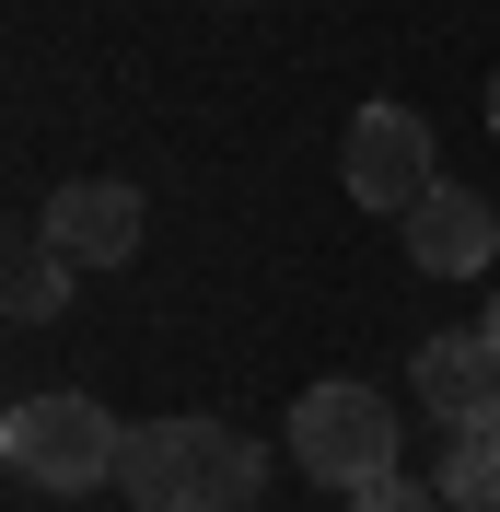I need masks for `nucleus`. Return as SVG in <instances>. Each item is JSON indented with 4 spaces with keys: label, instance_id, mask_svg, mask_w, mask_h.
Returning <instances> with one entry per match:
<instances>
[{
    "label": "nucleus",
    "instance_id": "nucleus-8",
    "mask_svg": "<svg viewBox=\"0 0 500 512\" xmlns=\"http://www.w3.org/2000/svg\"><path fill=\"white\" fill-rule=\"evenodd\" d=\"M442 501L454 512H500V419H466V431H442Z\"/></svg>",
    "mask_w": 500,
    "mask_h": 512
},
{
    "label": "nucleus",
    "instance_id": "nucleus-7",
    "mask_svg": "<svg viewBox=\"0 0 500 512\" xmlns=\"http://www.w3.org/2000/svg\"><path fill=\"white\" fill-rule=\"evenodd\" d=\"M396 233H407V256H419L431 280H477V268L500 256V210H489L477 187H431Z\"/></svg>",
    "mask_w": 500,
    "mask_h": 512
},
{
    "label": "nucleus",
    "instance_id": "nucleus-10",
    "mask_svg": "<svg viewBox=\"0 0 500 512\" xmlns=\"http://www.w3.org/2000/svg\"><path fill=\"white\" fill-rule=\"evenodd\" d=\"M349 512H454L442 489H407V478H373V489H349Z\"/></svg>",
    "mask_w": 500,
    "mask_h": 512
},
{
    "label": "nucleus",
    "instance_id": "nucleus-6",
    "mask_svg": "<svg viewBox=\"0 0 500 512\" xmlns=\"http://www.w3.org/2000/svg\"><path fill=\"white\" fill-rule=\"evenodd\" d=\"M407 396H419L442 431L500 419V338H489V326H466V338H431V350L407 361Z\"/></svg>",
    "mask_w": 500,
    "mask_h": 512
},
{
    "label": "nucleus",
    "instance_id": "nucleus-3",
    "mask_svg": "<svg viewBox=\"0 0 500 512\" xmlns=\"http://www.w3.org/2000/svg\"><path fill=\"white\" fill-rule=\"evenodd\" d=\"M291 466L314 489H373L396 478V396H373L361 373H326L291 396Z\"/></svg>",
    "mask_w": 500,
    "mask_h": 512
},
{
    "label": "nucleus",
    "instance_id": "nucleus-9",
    "mask_svg": "<svg viewBox=\"0 0 500 512\" xmlns=\"http://www.w3.org/2000/svg\"><path fill=\"white\" fill-rule=\"evenodd\" d=\"M0 291H12V315H24V326L59 315V303H70V256L35 233V245H12V280H0Z\"/></svg>",
    "mask_w": 500,
    "mask_h": 512
},
{
    "label": "nucleus",
    "instance_id": "nucleus-5",
    "mask_svg": "<svg viewBox=\"0 0 500 512\" xmlns=\"http://www.w3.org/2000/svg\"><path fill=\"white\" fill-rule=\"evenodd\" d=\"M35 233H47L70 268H128V256H140V187H117V175H70Z\"/></svg>",
    "mask_w": 500,
    "mask_h": 512
},
{
    "label": "nucleus",
    "instance_id": "nucleus-4",
    "mask_svg": "<svg viewBox=\"0 0 500 512\" xmlns=\"http://www.w3.org/2000/svg\"><path fill=\"white\" fill-rule=\"evenodd\" d=\"M338 175H349V198H361V210H384V222H407V210H419V198L442 187L431 128L407 117V105H361V117H349V140H338Z\"/></svg>",
    "mask_w": 500,
    "mask_h": 512
},
{
    "label": "nucleus",
    "instance_id": "nucleus-11",
    "mask_svg": "<svg viewBox=\"0 0 500 512\" xmlns=\"http://www.w3.org/2000/svg\"><path fill=\"white\" fill-rule=\"evenodd\" d=\"M489 128H500V70H489Z\"/></svg>",
    "mask_w": 500,
    "mask_h": 512
},
{
    "label": "nucleus",
    "instance_id": "nucleus-12",
    "mask_svg": "<svg viewBox=\"0 0 500 512\" xmlns=\"http://www.w3.org/2000/svg\"><path fill=\"white\" fill-rule=\"evenodd\" d=\"M477 326H489V338H500V303H489V315H477Z\"/></svg>",
    "mask_w": 500,
    "mask_h": 512
},
{
    "label": "nucleus",
    "instance_id": "nucleus-2",
    "mask_svg": "<svg viewBox=\"0 0 500 512\" xmlns=\"http://www.w3.org/2000/svg\"><path fill=\"white\" fill-rule=\"evenodd\" d=\"M117 408L105 396H82V384H47V396H24V408L0 419V466L24 489H47V501H82V489H117Z\"/></svg>",
    "mask_w": 500,
    "mask_h": 512
},
{
    "label": "nucleus",
    "instance_id": "nucleus-1",
    "mask_svg": "<svg viewBox=\"0 0 500 512\" xmlns=\"http://www.w3.org/2000/svg\"><path fill=\"white\" fill-rule=\"evenodd\" d=\"M117 489L140 512H245L268 489V454L233 419H140L117 454Z\"/></svg>",
    "mask_w": 500,
    "mask_h": 512
}]
</instances>
